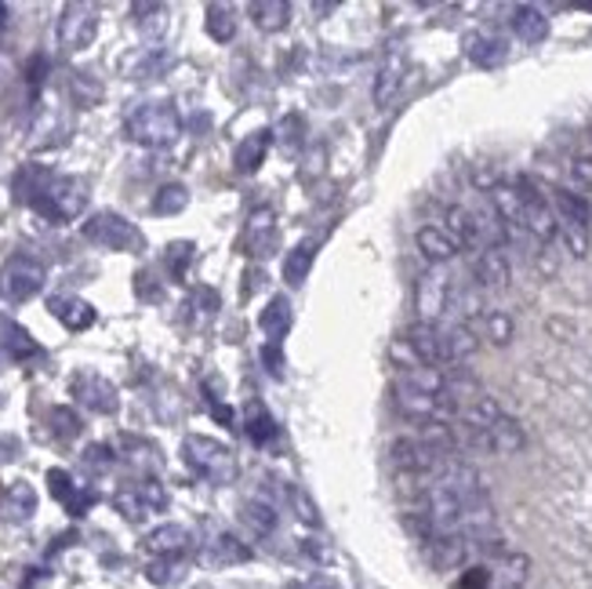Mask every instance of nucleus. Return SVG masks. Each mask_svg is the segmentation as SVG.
Wrapping results in <instances>:
<instances>
[{"mask_svg":"<svg viewBox=\"0 0 592 589\" xmlns=\"http://www.w3.org/2000/svg\"><path fill=\"white\" fill-rule=\"evenodd\" d=\"M589 139H592V124H589Z\"/></svg>","mask_w":592,"mask_h":589,"instance_id":"51","label":"nucleus"},{"mask_svg":"<svg viewBox=\"0 0 592 589\" xmlns=\"http://www.w3.org/2000/svg\"><path fill=\"white\" fill-rule=\"evenodd\" d=\"M553 204H556V219L559 222H567V226H589L592 222V212H589V204H585V196H581V193L556 190Z\"/></svg>","mask_w":592,"mask_h":589,"instance_id":"28","label":"nucleus"},{"mask_svg":"<svg viewBox=\"0 0 592 589\" xmlns=\"http://www.w3.org/2000/svg\"><path fill=\"white\" fill-rule=\"evenodd\" d=\"M291 324H295V313H291V298L287 295H273L269 298V306L262 309V317H258V328L266 332L269 343H280Z\"/></svg>","mask_w":592,"mask_h":589,"instance_id":"21","label":"nucleus"},{"mask_svg":"<svg viewBox=\"0 0 592 589\" xmlns=\"http://www.w3.org/2000/svg\"><path fill=\"white\" fill-rule=\"evenodd\" d=\"M473 185H476V190L491 193L494 185H498V171L491 168V164H476V168H473Z\"/></svg>","mask_w":592,"mask_h":589,"instance_id":"46","label":"nucleus"},{"mask_svg":"<svg viewBox=\"0 0 592 589\" xmlns=\"http://www.w3.org/2000/svg\"><path fill=\"white\" fill-rule=\"evenodd\" d=\"M99 37V8L95 4H66L59 15V44L66 51H85L91 48V40Z\"/></svg>","mask_w":592,"mask_h":589,"instance_id":"7","label":"nucleus"},{"mask_svg":"<svg viewBox=\"0 0 592 589\" xmlns=\"http://www.w3.org/2000/svg\"><path fill=\"white\" fill-rule=\"evenodd\" d=\"M414 244H419L425 263H433V266H448L451 258L462 252V247L454 244L443 230H436V226H422L419 236H414Z\"/></svg>","mask_w":592,"mask_h":589,"instance_id":"18","label":"nucleus"},{"mask_svg":"<svg viewBox=\"0 0 592 589\" xmlns=\"http://www.w3.org/2000/svg\"><path fill=\"white\" fill-rule=\"evenodd\" d=\"M145 578H150L153 586H175L182 578V561H157L145 567Z\"/></svg>","mask_w":592,"mask_h":589,"instance_id":"42","label":"nucleus"},{"mask_svg":"<svg viewBox=\"0 0 592 589\" xmlns=\"http://www.w3.org/2000/svg\"><path fill=\"white\" fill-rule=\"evenodd\" d=\"M313 255H317L313 244H298L295 252H287V258H284V281L291 287H298L309 277V270H313Z\"/></svg>","mask_w":592,"mask_h":589,"instance_id":"32","label":"nucleus"},{"mask_svg":"<svg viewBox=\"0 0 592 589\" xmlns=\"http://www.w3.org/2000/svg\"><path fill=\"white\" fill-rule=\"evenodd\" d=\"M524 444H527V433L513 415H502L487 430V454H516Z\"/></svg>","mask_w":592,"mask_h":589,"instance_id":"19","label":"nucleus"},{"mask_svg":"<svg viewBox=\"0 0 592 589\" xmlns=\"http://www.w3.org/2000/svg\"><path fill=\"white\" fill-rule=\"evenodd\" d=\"M8 349H12V357H34V354H40V346L29 338V332H23V328H8Z\"/></svg>","mask_w":592,"mask_h":589,"instance_id":"43","label":"nucleus"},{"mask_svg":"<svg viewBox=\"0 0 592 589\" xmlns=\"http://www.w3.org/2000/svg\"><path fill=\"white\" fill-rule=\"evenodd\" d=\"M37 513V491H34V484H26V481H15L12 488L4 491V516L8 521H29V516Z\"/></svg>","mask_w":592,"mask_h":589,"instance_id":"26","label":"nucleus"},{"mask_svg":"<svg viewBox=\"0 0 592 589\" xmlns=\"http://www.w3.org/2000/svg\"><path fill=\"white\" fill-rule=\"evenodd\" d=\"M505 55H509L505 40H494V37H469V59L476 62V66L494 69V66H502Z\"/></svg>","mask_w":592,"mask_h":589,"instance_id":"30","label":"nucleus"},{"mask_svg":"<svg viewBox=\"0 0 592 589\" xmlns=\"http://www.w3.org/2000/svg\"><path fill=\"white\" fill-rule=\"evenodd\" d=\"M241 521L252 528V535H258V539H269V535L276 532V505L252 499V502L241 505Z\"/></svg>","mask_w":592,"mask_h":589,"instance_id":"27","label":"nucleus"},{"mask_svg":"<svg viewBox=\"0 0 592 589\" xmlns=\"http://www.w3.org/2000/svg\"><path fill=\"white\" fill-rule=\"evenodd\" d=\"M491 208L502 219L509 230H524V193L520 185H505L498 182L491 190Z\"/></svg>","mask_w":592,"mask_h":589,"instance_id":"20","label":"nucleus"},{"mask_svg":"<svg viewBox=\"0 0 592 589\" xmlns=\"http://www.w3.org/2000/svg\"><path fill=\"white\" fill-rule=\"evenodd\" d=\"M440 349H443V364H459V360H469L476 349H480V335L473 332V324H440Z\"/></svg>","mask_w":592,"mask_h":589,"instance_id":"11","label":"nucleus"},{"mask_svg":"<svg viewBox=\"0 0 592 589\" xmlns=\"http://www.w3.org/2000/svg\"><path fill=\"white\" fill-rule=\"evenodd\" d=\"M244 430H247V437H252V444H269L276 437V422L273 415L258 405V400H252L247 405V422H244Z\"/></svg>","mask_w":592,"mask_h":589,"instance_id":"33","label":"nucleus"},{"mask_svg":"<svg viewBox=\"0 0 592 589\" xmlns=\"http://www.w3.org/2000/svg\"><path fill=\"white\" fill-rule=\"evenodd\" d=\"M193 252H196L193 241L168 244V252H164V266H168V273L175 277V281H185V273H190V266H193Z\"/></svg>","mask_w":592,"mask_h":589,"instance_id":"36","label":"nucleus"},{"mask_svg":"<svg viewBox=\"0 0 592 589\" xmlns=\"http://www.w3.org/2000/svg\"><path fill=\"white\" fill-rule=\"evenodd\" d=\"M425 550H429L433 567H440V572H454V567H462L465 561H469V553L476 550V546L465 539V535H436Z\"/></svg>","mask_w":592,"mask_h":589,"instance_id":"12","label":"nucleus"},{"mask_svg":"<svg viewBox=\"0 0 592 589\" xmlns=\"http://www.w3.org/2000/svg\"><path fill=\"white\" fill-rule=\"evenodd\" d=\"M408 346L419 354L422 364H429V368H440L443 364V349H440V324H411L408 328Z\"/></svg>","mask_w":592,"mask_h":589,"instance_id":"17","label":"nucleus"},{"mask_svg":"<svg viewBox=\"0 0 592 589\" xmlns=\"http://www.w3.org/2000/svg\"><path fill=\"white\" fill-rule=\"evenodd\" d=\"M113 505H117V513L131 524H139V521L150 516V510H145V502L139 499V491H134V488H120L117 499H113Z\"/></svg>","mask_w":592,"mask_h":589,"instance_id":"39","label":"nucleus"},{"mask_svg":"<svg viewBox=\"0 0 592 589\" xmlns=\"http://www.w3.org/2000/svg\"><path fill=\"white\" fill-rule=\"evenodd\" d=\"M247 15L262 34H280L291 23V4H284V0H255V4H247Z\"/></svg>","mask_w":592,"mask_h":589,"instance_id":"24","label":"nucleus"},{"mask_svg":"<svg viewBox=\"0 0 592 589\" xmlns=\"http://www.w3.org/2000/svg\"><path fill=\"white\" fill-rule=\"evenodd\" d=\"M451 295H454V284L443 266H433L419 277L414 284V309H419L422 324H440V317L451 309Z\"/></svg>","mask_w":592,"mask_h":589,"instance_id":"6","label":"nucleus"},{"mask_svg":"<svg viewBox=\"0 0 592 589\" xmlns=\"http://www.w3.org/2000/svg\"><path fill=\"white\" fill-rule=\"evenodd\" d=\"M443 222H448V226H443V233H448L459 247H476V252H484L480 226H476V212L454 204V208H448V215H443Z\"/></svg>","mask_w":592,"mask_h":589,"instance_id":"15","label":"nucleus"},{"mask_svg":"<svg viewBox=\"0 0 592 589\" xmlns=\"http://www.w3.org/2000/svg\"><path fill=\"white\" fill-rule=\"evenodd\" d=\"M513 34L520 37L524 44H542L549 37V18L542 8H535V4L513 8Z\"/></svg>","mask_w":592,"mask_h":589,"instance_id":"22","label":"nucleus"},{"mask_svg":"<svg viewBox=\"0 0 592 589\" xmlns=\"http://www.w3.org/2000/svg\"><path fill=\"white\" fill-rule=\"evenodd\" d=\"M498 589H513V586H498Z\"/></svg>","mask_w":592,"mask_h":589,"instance_id":"52","label":"nucleus"},{"mask_svg":"<svg viewBox=\"0 0 592 589\" xmlns=\"http://www.w3.org/2000/svg\"><path fill=\"white\" fill-rule=\"evenodd\" d=\"M473 332L484 335L491 346H509V343H513V335H516V324H513V317H509L505 309H487V313L476 320Z\"/></svg>","mask_w":592,"mask_h":589,"instance_id":"25","label":"nucleus"},{"mask_svg":"<svg viewBox=\"0 0 592 589\" xmlns=\"http://www.w3.org/2000/svg\"><path fill=\"white\" fill-rule=\"evenodd\" d=\"M287 502H291V510H295V516L306 524V528H320V513H317V502L309 499V495H306L303 488H295V484H291V488H287Z\"/></svg>","mask_w":592,"mask_h":589,"instance_id":"38","label":"nucleus"},{"mask_svg":"<svg viewBox=\"0 0 592 589\" xmlns=\"http://www.w3.org/2000/svg\"><path fill=\"white\" fill-rule=\"evenodd\" d=\"M51 313H55L59 324L69 328V332H88V328L95 324V306L77 295H55L51 298Z\"/></svg>","mask_w":592,"mask_h":589,"instance_id":"13","label":"nucleus"},{"mask_svg":"<svg viewBox=\"0 0 592 589\" xmlns=\"http://www.w3.org/2000/svg\"><path fill=\"white\" fill-rule=\"evenodd\" d=\"M403 74H408V55H403V51H389L375 77V106H389V102L397 99Z\"/></svg>","mask_w":592,"mask_h":589,"instance_id":"14","label":"nucleus"},{"mask_svg":"<svg viewBox=\"0 0 592 589\" xmlns=\"http://www.w3.org/2000/svg\"><path fill=\"white\" fill-rule=\"evenodd\" d=\"M559 241H564V247L575 258H585L589 255V233H585V226H567V222H559Z\"/></svg>","mask_w":592,"mask_h":589,"instance_id":"41","label":"nucleus"},{"mask_svg":"<svg viewBox=\"0 0 592 589\" xmlns=\"http://www.w3.org/2000/svg\"><path fill=\"white\" fill-rule=\"evenodd\" d=\"M207 37L218 44H230L236 37V18L230 4H207Z\"/></svg>","mask_w":592,"mask_h":589,"instance_id":"31","label":"nucleus"},{"mask_svg":"<svg viewBox=\"0 0 592 589\" xmlns=\"http://www.w3.org/2000/svg\"><path fill=\"white\" fill-rule=\"evenodd\" d=\"M570 179L578 185H592V157H575L570 161Z\"/></svg>","mask_w":592,"mask_h":589,"instance_id":"48","label":"nucleus"},{"mask_svg":"<svg viewBox=\"0 0 592 589\" xmlns=\"http://www.w3.org/2000/svg\"><path fill=\"white\" fill-rule=\"evenodd\" d=\"M201 561L207 567H233V564L252 561V550H247V546L236 539V535H215V539L204 546Z\"/></svg>","mask_w":592,"mask_h":589,"instance_id":"16","label":"nucleus"},{"mask_svg":"<svg viewBox=\"0 0 592 589\" xmlns=\"http://www.w3.org/2000/svg\"><path fill=\"white\" fill-rule=\"evenodd\" d=\"M85 462H88V466L106 470V466H113V448H110V444H91V448L85 451Z\"/></svg>","mask_w":592,"mask_h":589,"instance_id":"44","label":"nucleus"},{"mask_svg":"<svg viewBox=\"0 0 592 589\" xmlns=\"http://www.w3.org/2000/svg\"><path fill=\"white\" fill-rule=\"evenodd\" d=\"M303 589H335V586H324V582H309V586H303Z\"/></svg>","mask_w":592,"mask_h":589,"instance_id":"50","label":"nucleus"},{"mask_svg":"<svg viewBox=\"0 0 592 589\" xmlns=\"http://www.w3.org/2000/svg\"><path fill=\"white\" fill-rule=\"evenodd\" d=\"M34 208L51 222H73L88 208V182L77 175H55L44 182V190L34 196Z\"/></svg>","mask_w":592,"mask_h":589,"instance_id":"3","label":"nucleus"},{"mask_svg":"<svg viewBox=\"0 0 592 589\" xmlns=\"http://www.w3.org/2000/svg\"><path fill=\"white\" fill-rule=\"evenodd\" d=\"M131 18L134 26H139L142 37H164V29H168V8L164 4H131Z\"/></svg>","mask_w":592,"mask_h":589,"instance_id":"29","label":"nucleus"},{"mask_svg":"<svg viewBox=\"0 0 592 589\" xmlns=\"http://www.w3.org/2000/svg\"><path fill=\"white\" fill-rule=\"evenodd\" d=\"M69 393L77 397V405H85L88 411H95V415H117L120 408V393L117 386L99 375V371H77V375L69 379Z\"/></svg>","mask_w":592,"mask_h":589,"instance_id":"8","label":"nucleus"},{"mask_svg":"<svg viewBox=\"0 0 592 589\" xmlns=\"http://www.w3.org/2000/svg\"><path fill=\"white\" fill-rule=\"evenodd\" d=\"M269 241H273V212L262 208L252 215V222H247V244H252L255 255H266Z\"/></svg>","mask_w":592,"mask_h":589,"instance_id":"35","label":"nucleus"},{"mask_svg":"<svg viewBox=\"0 0 592 589\" xmlns=\"http://www.w3.org/2000/svg\"><path fill=\"white\" fill-rule=\"evenodd\" d=\"M12 77H15V62H12V55H8L4 48H0V95L12 88Z\"/></svg>","mask_w":592,"mask_h":589,"instance_id":"49","label":"nucleus"},{"mask_svg":"<svg viewBox=\"0 0 592 589\" xmlns=\"http://www.w3.org/2000/svg\"><path fill=\"white\" fill-rule=\"evenodd\" d=\"M51 422H55V437L59 440H77L80 430H85L80 415H77V411H69V408H55V411H51Z\"/></svg>","mask_w":592,"mask_h":589,"instance_id":"40","label":"nucleus"},{"mask_svg":"<svg viewBox=\"0 0 592 589\" xmlns=\"http://www.w3.org/2000/svg\"><path fill=\"white\" fill-rule=\"evenodd\" d=\"M124 136H128L134 146L164 150L182 136V113L171 99L142 102V106H134L128 113V120H124Z\"/></svg>","mask_w":592,"mask_h":589,"instance_id":"1","label":"nucleus"},{"mask_svg":"<svg viewBox=\"0 0 592 589\" xmlns=\"http://www.w3.org/2000/svg\"><path fill=\"white\" fill-rule=\"evenodd\" d=\"M182 462L196 473V477H204L207 484H218V488L233 484L236 473H241L230 444L204 437V433H190V437L182 440Z\"/></svg>","mask_w":592,"mask_h":589,"instance_id":"2","label":"nucleus"},{"mask_svg":"<svg viewBox=\"0 0 592 589\" xmlns=\"http://www.w3.org/2000/svg\"><path fill=\"white\" fill-rule=\"evenodd\" d=\"M262 360H266V368H269V375H284V349H280L276 343H266L262 346Z\"/></svg>","mask_w":592,"mask_h":589,"instance_id":"45","label":"nucleus"},{"mask_svg":"<svg viewBox=\"0 0 592 589\" xmlns=\"http://www.w3.org/2000/svg\"><path fill=\"white\" fill-rule=\"evenodd\" d=\"M185 204H190V190L182 182H168L153 196V215H179L185 212Z\"/></svg>","mask_w":592,"mask_h":589,"instance_id":"34","label":"nucleus"},{"mask_svg":"<svg viewBox=\"0 0 592 589\" xmlns=\"http://www.w3.org/2000/svg\"><path fill=\"white\" fill-rule=\"evenodd\" d=\"M48 281L44 263L34 255H12L0 270V295L8 303H29L34 295H40V287Z\"/></svg>","mask_w":592,"mask_h":589,"instance_id":"4","label":"nucleus"},{"mask_svg":"<svg viewBox=\"0 0 592 589\" xmlns=\"http://www.w3.org/2000/svg\"><path fill=\"white\" fill-rule=\"evenodd\" d=\"M134 491H139V499L145 502V510H150V513H164V510H168V488H164L157 477L139 481V484H134Z\"/></svg>","mask_w":592,"mask_h":589,"instance_id":"37","label":"nucleus"},{"mask_svg":"<svg viewBox=\"0 0 592 589\" xmlns=\"http://www.w3.org/2000/svg\"><path fill=\"white\" fill-rule=\"evenodd\" d=\"M509 277H513V270H509V255L502 247H484V252H476L473 281L480 292H502V287H509Z\"/></svg>","mask_w":592,"mask_h":589,"instance_id":"9","label":"nucleus"},{"mask_svg":"<svg viewBox=\"0 0 592 589\" xmlns=\"http://www.w3.org/2000/svg\"><path fill=\"white\" fill-rule=\"evenodd\" d=\"M269 142H273V131H255V136H247L233 153V168L241 175H255L258 168H262Z\"/></svg>","mask_w":592,"mask_h":589,"instance_id":"23","label":"nucleus"},{"mask_svg":"<svg viewBox=\"0 0 592 589\" xmlns=\"http://www.w3.org/2000/svg\"><path fill=\"white\" fill-rule=\"evenodd\" d=\"M85 236L91 244L106 247V252H139L142 233L134 230V222H128L117 212H99L85 222Z\"/></svg>","mask_w":592,"mask_h":589,"instance_id":"5","label":"nucleus"},{"mask_svg":"<svg viewBox=\"0 0 592 589\" xmlns=\"http://www.w3.org/2000/svg\"><path fill=\"white\" fill-rule=\"evenodd\" d=\"M487 586H491V572L487 567H469L459 582V589H487Z\"/></svg>","mask_w":592,"mask_h":589,"instance_id":"47","label":"nucleus"},{"mask_svg":"<svg viewBox=\"0 0 592 589\" xmlns=\"http://www.w3.org/2000/svg\"><path fill=\"white\" fill-rule=\"evenodd\" d=\"M190 546H193V535L190 528H182V524H160V528H153L142 539V550L157 556V561H179Z\"/></svg>","mask_w":592,"mask_h":589,"instance_id":"10","label":"nucleus"}]
</instances>
